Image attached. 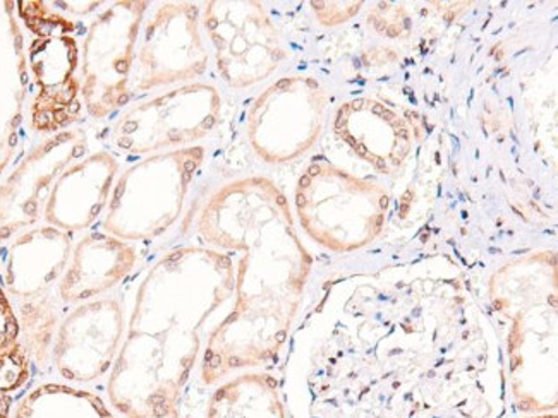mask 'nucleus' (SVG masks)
Listing matches in <instances>:
<instances>
[{
  "mask_svg": "<svg viewBox=\"0 0 558 418\" xmlns=\"http://www.w3.org/2000/svg\"><path fill=\"white\" fill-rule=\"evenodd\" d=\"M458 278H397L357 286L342 306L352 336L330 322L300 388L288 393L289 418H506L502 362L482 339Z\"/></svg>",
  "mask_w": 558,
  "mask_h": 418,
  "instance_id": "f257e3e1",
  "label": "nucleus"
},
{
  "mask_svg": "<svg viewBox=\"0 0 558 418\" xmlns=\"http://www.w3.org/2000/svg\"><path fill=\"white\" fill-rule=\"evenodd\" d=\"M231 256L196 247L170 250L143 278L107 398L122 417L166 415L195 367L199 328L234 294Z\"/></svg>",
  "mask_w": 558,
  "mask_h": 418,
  "instance_id": "f03ea898",
  "label": "nucleus"
},
{
  "mask_svg": "<svg viewBox=\"0 0 558 418\" xmlns=\"http://www.w3.org/2000/svg\"><path fill=\"white\" fill-rule=\"evenodd\" d=\"M205 241L244 250L235 271V304L203 354L202 379L215 384L234 370L270 362L288 342L312 259L289 225L253 214L229 217L211 205L203 217Z\"/></svg>",
  "mask_w": 558,
  "mask_h": 418,
  "instance_id": "7ed1b4c3",
  "label": "nucleus"
},
{
  "mask_svg": "<svg viewBox=\"0 0 558 418\" xmlns=\"http://www.w3.org/2000/svg\"><path fill=\"white\" fill-rule=\"evenodd\" d=\"M148 2L122 0L107 5L83 44L82 97L92 118L101 121L133 98L134 61Z\"/></svg>",
  "mask_w": 558,
  "mask_h": 418,
  "instance_id": "20e7f679",
  "label": "nucleus"
},
{
  "mask_svg": "<svg viewBox=\"0 0 558 418\" xmlns=\"http://www.w3.org/2000/svg\"><path fill=\"white\" fill-rule=\"evenodd\" d=\"M71 241L56 229H44L14 244L8 265L9 294L20 300L21 327L28 352L44 358L56 327L49 294L70 262Z\"/></svg>",
  "mask_w": 558,
  "mask_h": 418,
  "instance_id": "39448f33",
  "label": "nucleus"
},
{
  "mask_svg": "<svg viewBox=\"0 0 558 418\" xmlns=\"http://www.w3.org/2000/svg\"><path fill=\"white\" fill-rule=\"evenodd\" d=\"M126 334V312L118 297L83 302L62 321L53 358L62 378L92 384L110 376Z\"/></svg>",
  "mask_w": 558,
  "mask_h": 418,
  "instance_id": "423d86ee",
  "label": "nucleus"
},
{
  "mask_svg": "<svg viewBox=\"0 0 558 418\" xmlns=\"http://www.w3.org/2000/svg\"><path fill=\"white\" fill-rule=\"evenodd\" d=\"M138 265V250L131 242L106 232L88 234L77 242L65 268L59 295L68 304H83L106 295Z\"/></svg>",
  "mask_w": 558,
  "mask_h": 418,
  "instance_id": "0eeeda50",
  "label": "nucleus"
},
{
  "mask_svg": "<svg viewBox=\"0 0 558 418\" xmlns=\"http://www.w3.org/2000/svg\"><path fill=\"white\" fill-rule=\"evenodd\" d=\"M119 161L100 149L68 170L57 184L47 220L64 230H85L94 225L109 205Z\"/></svg>",
  "mask_w": 558,
  "mask_h": 418,
  "instance_id": "6e6552de",
  "label": "nucleus"
},
{
  "mask_svg": "<svg viewBox=\"0 0 558 418\" xmlns=\"http://www.w3.org/2000/svg\"><path fill=\"white\" fill-rule=\"evenodd\" d=\"M203 418H289V414L274 376L244 374L214 391Z\"/></svg>",
  "mask_w": 558,
  "mask_h": 418,
  "instance_id": "1a4fd4ad",
  "label": "nucleus"
},
{
  "mask_svg": "<svg viewBox=\"0 0 558 418\" xmlns=\"http://www.w3.org/2000/svg\"><path fill=\"white\" fill-rule=\"evenodd\" d=\"M28 379V358L23 346L0 355V418H9L13 396Z\"/></svg>",
  "mask_w": 558,
  "mask_h": 418,
  "instance_id": "9d476101",
  "label": "nucleus"
},
{
  "mask_svg": "<svg viewBox=\"0 0 558 418\" xmlns=\"http://www.w3.org/2000/svg\"><path fill=\"white\" fill-rule=\"evenodd\" d=\"M17 336H20V324L0 286V355L11 354L21 348Z\"/></svg>",
  "mask_w": 558,
  "mask_h": 418,
  "instance_id": "9b49d317",
  "label": "nucleus"
},
{
  "mask_svg": "<svg viewBox=\"0 0 558 418\" xmlns=\"http://www.w3.org/2000/svg\"><path fill=\"white\" fill-rule=\"evenodd\" d=\"M128 418H181L179 415V410L170 411V414L166 415H138V417H128Z\"/></svg>",
  "mask_w": 558,
  "mask_h": 418,
  "instance_id": "f8f14e48",
  "label": "nucleus"
},
{
  "mask_svg": "<svg viewBox=\"0 0 558 418\" xmlns=\"http://www.w3.org/2000/svg\"><path fill=\"white\" fill-rule=\"evenodd\" d=\"M519 418H558L557 411H548V414H530Z\"/></svg>",
  "mask_w": 558,
  "mask_h": 418,
  "instance_id": "ddd939ff",
  "label": "nucleus"
},
{
  "mask_svg": "<svg viewBox=\"0 0 558 418\" xmlns=\"http://www.w3.org/2000/svg\"><path fill=\"white\" fill-rule=\"evenodd\" d=\"M344 124H345L344 110H340L339 115H337V121H336L337 130H342V125H344Z\"/></svg>",
  "mask_w": 558,
  "mask_h": 418,
  "instance_id": "4468645a",
  "label": "nucleus"
},
{
  "mask_svg": "<svg viewBox=\"0 0 558 418\" xmlns=\"http://www.w3.org/2000/svg\"><path fill=\"white\" fill-rule=\"evenodd\" d=\"M312 185V177H307V175H303V177L300 179V189H307Z\"/></svg>",
  "mask_w": 558,
  "mask_h": 418,
  "instance_id": "2eb2a0df",
  "label": "nucleus"
},
{
  "mask_svg": "<svg viewBox=\"0 0 558 418\" xmlns=\"http://www.w3.org/2000/svg\"><path fill=\"white\" fill-rule=\"evenodd\" d=\"M318 173H320V167L316 165H312L310 167V169H307V172H306V175L307 177H316V175H318Z\"/></svg>",
  "mask_w": 558,
  "mask_h": 418,
  "instance_id": "dca6fc26",
  "label": "nucleus"
},
{
  "mask_svg": "<svg viewBox=\"0 0 558 418\" xmlns=\"http://www.w3.org/2000/svg\"><path fill=\"white\" fill-rule=\"evenodd\" d=\"M357 151V155H360V157H366V153H368V149L364 148L363 145H357L356 148Z\"/></svg>",
  "mask_w": 558,
  "mask_h": 418,
  "instance_id": "f3484780",
  "label": "nucleus"
},
{
  "mask_svg": "<svg viewBox=\"0 0 558 418\" xmlns=\"http://www.w3.org/2000/svg\"><path fill=\"white\" fill-rule=\"evenodd\" d=\"M381 118L387 119V121H393L396 119V115H393L390 110H384V113H381Z\"/></svg>",
  "mask_w": 558,
  "mask_h": 418,
  "instance_id": "a211bd4d",
  "label": "nucleus"
},
{
  "mask_svg": "<svg viewBox=\"0 0 558 418\" xmlns=\"http://www.w3.org/2000/svg\"><path fill=\"white\" fill-rule=\"evenodd\" d=\"M344 142L348 143V145H351L352 148H356L357 142L352 136H344Z\"/></svg>",
  "mask_w": 558,
  "mask_h": 418,
  "instance_id": "6ab92c4d",
  "label": "nucleus"
},
{
  "mask_svg": "<svg viewBox=\"0 0 558 418\" xmlns=\"http://www.w3.org/2000/svg\"><path fill=\"white\" fill-rule=\"evenodd\" d=\"M384 110V104H375V107H373V113H375V115H381Z\"/></svg>",
  "mask_w": 558,
  "mask_h": 418,
  "instance_id": "aec40b11",
  "label": "nucleus"
},
{
  "mask_svg": "<svg viewBox=\"0 0 558 418\" xmlns=\"http://www.w3.org/2000/svg\"><path fill=\"white\" fill-rule=\"evenodd\" d=\"M375 165H377V169L380 170L387 169V163H385V160H375Z\"/></svg>",
  "mask_w": 558,
  "mask_h": 418,
  "instance_id": "412c9836",
  "label": "nucleus"
},
{
  "mask_svg": "<svg viewBox=\"0 0 558 418\" xmlns=\"http://www.w3.org/2000/svg\"><path fill=\"white\" fill-rule=\"evenodd\" d=\"M364 101L363 100H356L354 103H352V109L360 110L361 107H363Z\"/></svg>",
  "mask_w": 558,
  "mask_h": 418,
  "instance_id": "4be33fe9",
  "label": "nucleus"
},
{
  "mask_svg": "<svg viewBox=\"0 0 558 418\" xmlns=\"http://www.w3.org/2000/svg\"><path fill=\"white\" fill-rule=\"evenodd\" d=\"M408 211H409L408 205H402L401 208H399V213H401L402 217H404V214L408 213Z\"/></svg>",
  "mask_w": 558,
  "mask_h": 418,
  "instance_id": "5701e85b",
  "label": "nucleus"
},
{
  "mask_svg": "<svg viewBox=\"0 0 558 418\" xmlns=\"http://www.w3.org/2000/svg\"><path fill=\"white\" fill-rule=\"evenodd\" d=\"M380 206L381 208H387V206H389V199H387V197H384V199H381L380 201Z\"/></svg>",
  "mask_w": 558,
  "mask_h": 418,
  "instance_id": "b1692460",
  "label": "nucleus"
},
{
  "mask_svg": "<svg viewBox=\"0 0 558 418\" xmlns=\"http://www.w3.org/2000/svg\"><path fill=\"white\" fill-rule=\"evenodd\" d=\"M399 136L404 137V139H408V131H405V130L399 131Z\"/></svg>",
  "mask_w": 558,
  "mask_h": 418,
  "instance_id": "393cba45",
  "label": "nucleus"
},
{
  "mask_svg": "<svg viewBox=\"0 0 558 418\" xmlns=\"http://www.w3.org/2000/svg\"><path fill=\"white\" fill-rule=\"evenodd\" d=\"M389 37H397V29L390 28L389 29Z\"/></svg>",
  "mask_w": 558,
  "mask_h": 418,
  "instance_id": "a878e982",
  "label": "nucleus"
}]
</instances>
